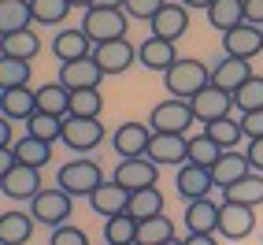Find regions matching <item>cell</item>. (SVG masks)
I'll return each instance as SVG.
<instances>
[{
  "instance_id": "ba28073f",
  "label": "cell",
  "mask_w": 263,
  "mask_h": 245,
  "mask_svg": "<svg viewBox=\"0 0 263 245\" xmlns=\"http://www.w3.org/2000/svg\"><path fill=\"white\" fill-rule=\"evenodd\" d=\"M93 63L104 71V78L122 75V71H130V67L137 63V45H130L126 38H119V41H104V45H93Z\"/></svg>"
},
{
  "instance_id": "d4e9b609",
  "label": "cell",
  "mask_w": 263,
  "mask_h": 245,
  "mask_svg": "<svg viewBox=\"0 0 263 245\" xmlns=\"http://www.w3.org/2000/svg\"><path fill=\"white\" fill-rule=\"evenodd\" d=\"M252 167H249V156L245 152H237V149H230V152H222L219 160L212 164V182L219 186V189H226V186H234L237 179H245Z\"/></svg>"
},
{
  "instance_id": "4fadbf2b",
  "label": "cell",
  "mask_w": 263,
  "mask_h": 245,
  "mask_svg": "<svg viewBox=\"0 0 263 245\" xmlns=\"http://www.w3.org/2000/svg\"><path fill=\"white\" fill-rule=\"evenodd\" d=\"M145 156L156 167H182L185 164V134H152Z\"/></svg>"
},
{
  "instance_id": "2e32d148",
  "label": "cell",
  "mask_w": 263,
  "mask_h": 245,
  "mask_svg": "<svg viewBox=\"0 0 263 245\" xmlns=\"http://www.w3.org/2000/svg\"><path fill=\"white\" fill-rule=\"evenodd\" d=\"M189 108H193V115H197V122H215V119H222V115H230V108H234V97L230 93H222V90H215V85H208V90H200L197 97L189 100Z\"/></svg>"
},
{
  "instance_id": "9c48e42d",
  "label": "cell",
  "mask_w": 263,
  "mask_h": 245,
  "mask_svg": "<svg viewBox=\"0 0 263 245\" xmlns=\"http://www.w3.org/2000/svg\"><path fill=\"white\" fill-rule=\"evenodd\" d=\"M259 52H263V30H259V26L241 23V26H234L230 33H222V56L252 63Z\"/></svg>"
},
{
  "instance_id": "f35d334b",
  "label": "cell",
  "mask_w": 263,
  "mask_h": 245,
  "mask_svg": "<svg viewBox=\"0 0 263 245\" xmlns=\"http://www.w3.org/2000/svg\"><path fill=\"white\" fill-rule=\"evenodd\" d=\"M100 112H104L100 90H78V93H71L67 115H74V119H100Z\"/></svg>"
},
{
  "instance_id": "9a60e30c",
  "label": "cell",
  "mask_w": 263,
  "mask_h": 245,
  "mask_svg": "<svg viewBox=\"0 0 263 245\" xmlns=\"http://www.w3.org/2000/svg\"><path fill=\"white\" fill-rule=\"evenodd\" d=\"M174 189L185 197V201H200V197H212V167H197V164H182L178 174H174Z\"/></svg>"
},
{
  "instance_id": "1f68e13d",
  "label": "cell",
  "mask_w": 263,
  "mask_h": 245,
  "mask_svg": "<svg viewBox=\"0 0 263 245\" xmlns=\"http://www.w3.org/2000/svg\"><path fill=\"white\" fill-rule=\"evenodd\" d=\"M204 134L212 137V142H215L222 152L237 149V145H241V137H245V130H241V119H234V115H222V119H215V122H208V127H204Z\"/></svg>"
},
{
  "instance_id": "7c38bea8",
  "label": "cell",
  "mask_w": 263,
  "mask_h": 245,
  "mask_svg": "<svg viewBox=\"0 0 263 245\" xmlns=\"http://www.w3.org/2000/svg\"><path fill=\"white\" fill-rule=\"evenodd\" d=\"M148 30H152V38H163V41H178L182 33L189 30V8H182L178 0H167V4L152 15V23H148Z\"/></svg>"
},
{
  "instance_id": "8d00e7d4",
  "label": "cell",
  "mask_w": 263,
  "mask_h": 245,
  "mask_svg": "<svg viewBox=\"0 0 263 245\" xmlns=\"http://www.w3.org/2000/svg\"><path fill=\"white\" fill-rule=\"evenodd\" d=\"M171 238H178V234H174V223L167 216H152V219L137 223V245H160Z\"/></svg>"
},
{
  "instance_id": "7bdbcfd3",
  "label": "cell",
  "mask_w": 263,
  "mask_h": 245,
  "mask_svg": "<svg viewBox=\"0 0 263 245\" xmlns=\"http://www.w3.org/2000/svg\"><path fill=\"white\" fill-rule=\"evenodd\" d=\"M48 245H89V238H85V231H82V226H74V223H63V226H56V231H52Z\"/></svg>"
},
{
  "instance_id": "cb8c5ba5",
  "label": "cell",
  "mask_w": 263,
  "mask_h": 245,
  "mask_svg": "<svg viewBox=\"0 0 263 245\" xmlns=\"http://www.w3.org/2000/svg\"><path fill=\"white\" fill-rule=\"evenodd\" d=\"M33 216L30 212H19V208H11V212H0V245H26L33 238Z\"/></svg>"
},
{
  "instance_id": "4316f807",
  "label": "cell",
  "mask_w": 263,
  "mask_h": 245,
  "mask_svg": "<svg viewBox=\"0 0 263 245\" xmlns=\"http://www.w3.org/2000/svg\"><path fill=\"white\" fill-rule=\"evenodd\" d=\"M126 216H134L137 223H141V219H152V216H163V194H160V186L134 189L130 201H126Z\"/></svg>"
},
{
  "instance_id": "8992f818",
  "label": "cell",
  "mask_w": 263,
  "mask_h": 245,
  "mask_svg": "<svg viewBox=\"0 0 263 245\" xmlns=\"http://www.w3.org/2000/svg\"><path fill=\"white\" fill-rule=\"evenodd\" d=\"M111 182L122 186V189H145V186H160V167H156L148 156H126V160L115 164V174Z\"/></svg>"
},
{
  "instance_id": "44dd1931",
  "label": "cell",
  "mask_w": 263,
  "mask_h": 245,
  "mask_svg": "<svg viewBox=\"0 0 263 245\" xmlns=\"http://www.w3.org/2000/svg\"><path fill=\"white\" fill-rule=\"evenodd\" d=\"M148 137H152V130L145 122H122V127H115V134H111V149L122 156V160H126V156H145Z\"/></svg>"
},
{
  "instance_id": "74e56055",
  "label": "cell",
  "mask_w": 263,
  "mask_h": 245,
  "mask_svg": "<svg viewBox=\"0 0 263 245\" xmlns=\"http://www.w3.org/2000/svg\"><path fill=\"white\" fill-rule=\"evenodd\" d=\"M71 15V4L67 0H30V19L37 26H56Z\"/></svg>"
},
{
  "instance_id": "f5cc1de1",
  "label": "cell",
  "mask_w": 263,
  "mask_h": 245,
  "mask_svg": "<svg viewBox=\"0 0 263 245\" xmlns=\"http://www.w3.org/2000/svg\"><path fill=\"white\" fill-rule=\"evenodd\" d=\"M67 4H71V8H93L97 0H67Z\"/></svg>"
},
{
  "instance_id": "d6a6232c",
  "label": "cell",
  "mask_w": 263,
  "mask_h": 245,
  "mask_svg": "<svg viewBox=\"0 0 263 245\" xmlns=\"http://www.w3.org/2000/svg\"><path fill=\"white\" fill-rule=\"evenodd\" d=\"M33 93H37V112L56 115V119H67V104H71V93H67L60 82H45L41 90H33Z\"/></svg>"
},
{
  "instance_id": "db71d44e",
  "label": "cell",
  "mask_w": 263,
  "mask_h": 245,
  "mask_svg": "<svg viewBox=\"0 0 263 245\" xmlns=\"http://www.w3.org/2000/svg\"><path fill=\"white\" fill-rule=\"evenodd\" d=\"M160 245H182V238H171V241H160Z\"/></svg>"
},
{
  "instance_id": "603a6c76",
  "label": "cell",
  "mask_w": 263,
  "mask_h": 245,
  "mask_svg": "<svg viewBox=\"0 0 263 245\" xmlns=\"http://www.w3.org/2000/svg\"><path fill=\"white\" fill-rule=\"evenodd\" d=\"M33 112H37V93H33L30 85L0 93V115H4L8 122H26Z\"/></svg>"
},
{
  "instance_id": "d590c367",
  "label": "cell",
  "mask_w": 263,
  "mask_h": 245,
  "mask_svg": "<svg viewBox=\"0 0 263 245\" xmlns=\"http://www.w3.org/2000/svg\"><path fill=\"white\" fill-rule=\"evenodd\" d=\"M30 75H33V67L26 60H11L0 52V93L4 90H19V85H30Z\"/></svg>"
},
{
  "instance_id": "f1b7e54d",
  "label": "cell",
  "mask_w": 263,
  "mask_h": 245,
  "mask_svg": "<svg viewBox=\"0 0 263 245\" xmlns=\"http://www.w3.org/2000/svg\"><path fill=\"white\" fill-rule=\"evenodd\" d=\"M0 52L11 60H26L33 63V56L41 52V38H37V30H19V33H11V38H0Z\"/></svg>"
},
{
  "instance_id": "484cf974",
  "label": "cell",
  "mask_w": 263,
  "mask_h": 245,
  "mask_svg": "<svg viewBox=\"0 0 263 245\" xmlns=\"http://www.w3.org/2000/svg\"><path fill=\"white\" fill-rule=\"evenodd\" d=\"M222 201H230V204H245V208L263 204V174L249 171L245 179H237L234 186H226V189H222Z\"/></svg>"
},
{
  "instance_id": "c3c4849f",
  "label": "cell",
  "mask_w": 263,
  "mask_h": 245,
  "mask_svg": "<svg viewBox=\"0 0 263 245\" xmlns=\"http://www.w3.org/2000/svg\"><path fill=\"white\" fill-rule=\"evenodd\" d=\"M182 245H219V238L215 234H185Z\"/></svg>"
},
{
  "instance_id": "ee69618b",
  "label": "cell",
  "mask_w": 263,
  "mask_h": 245,
  "mask_svg": "<svg viewBox=\"0 0 263 245\" xmlns=\"http://www.w3.org/2000/svg\"><path fill=\"white\" fill-rule=\"evenodd\" d=\"M241 130H245V137H263V108H256V112H245L241 115Z\"/></svg>"
},
{
  "instance_id": "11a10c76",
  "label": "cell",
  "mask_w": 263,
  "mask_h": 245,
  "mask_svg": "<svg viewBox=\"0 0 263 245\" xmlns=\"http://www.w3.org/2000/svg\"><path fill=\"white\" fill-rule=\"evenodd\" d=\"M259 245H263V238H259Z\"/></svg>"
},
{
  "instance_id": "ac0fdd59",
  "label": "cell",
  "mask_w": 263,
  "mask_h": 245,
  "mask_svg": "<svg viewBox=\"0 0 263 245\" xmlns=\"http://www.w3.org/2000/svg\"><path fill=\"white\" fill-rule=\"evenodd\" d=\"M52 56H56L60 63L89 60V56H93V41L82 33V26H74V30H60L56 38H52Z\"/></svg>"
},
{
  "instance_id": "30bf717a",
  "label": "cell",
  "mask_w": 263,
  "mask_h": 245,
  "mask_svg": "<svg viewBox=\"0 0 263 245\" xmlns=\"http://www.w3.org/2000/svg\"><path fill=\"white\" fill-rule=\"evenodd\" d=\"M252 231H256V208L230 204V201L219 204V234L226 241H245Z\"/></svg>"
},
{
  "instance_id": "7dc6e473",
  "label": "cell",
  "mask_w": 263,
  "mask_h": 245,
  "mask_svg": "<svg viewBox=\"0 0 263 245\" xmlns=\"http://www.w3.org/2000/svg\"><path fill=\"white\" fill-rule=\"evenodd\" d=\"M11 145H15V127L0 115V149H11Z\"/></svg>"
},
{
  "instance_id": "8fae6325",
  "label": "cell",
  "mask_w": 263,
  "mask_h": 245,
  "mask_svg": "<svg viewBox=\"0 0 263 245\" xmlns=\"http://www.w3.org/2000/svg\"><path fill=\"white\" fill-rule=\"evenodd\" d=\"M0 189H4V197H11V201H33V197L45 189V182H41V171H37V167L15 164V167L4 174Z\"/></svg>"
},
{
  "instance_id": "681fc988",
  "label": "cell",
  "mask_w": 263,
  "mask_h": 245,
  "mask_svg": "<svg viewBox=\"0 0 263 245\" xmlns=\"http://www.w3.org/2000/svg\"><path fill=\"white\" fill-rule=\"evenodd\" d=\"M15 167V152L11 149H0V182H4V174Z\"/></svg>"
},
{
  "instance_id": "ab89813d",
  "label": "cell",
  "mask_w": 263,
  "mask_h": 245,
  "mask_svg": "<svg viewBox=\"0 0 263 245\" xmlns=\"http://www.w3.org/2000/svg\"><path fill=\"white\" fill-rule=\"evenodd\" d=\"M26 134H30V137H37V142L56 145V142H60V134H63V119L45 115V112H33V115L26 119Z\"/></svg>"
},
{
  "instance_id": "ffe728a7",
  "label": "cell",
  "mask_w": 263,
  "mask_h": 245,
  "mask_svg": "<svg viewBox=\"0 0 263 245\" xmlns=\"http://www.w3.org/2000/svg\"><path fill=\"white\" fill-rule=\"evenodd\" d=\"M252 78V63H245V60H230V56H222L215 67H212V85L222 93H237L245 82Z\"/></svg>"
},
{
  "instance_id": "3957f363",
  "label": "cell",
  "mask_w": 263,
  "mask_h": 245,
  "mask_svg": "<svg viewBox=\"0 0 263 245\" xmlns=\"http://www.w3.org/2000/svg\"><path fill=\"white\" fill-rule=\"evenodd\" d=\"M104 182V171L97 160H85V156H78V160H67L56 174V186L63 189V194H71V197H85L89 201V194Z\"/></svg>"
},
{
  "instance_id": "5bb4252c",
  "label": "cell",
  "mask_w": 263,
  "mask_h": 245,
  "mask_svg": "<svg viewBox=\"0 0 263 245\" xmlns=\"http://www.w3.org/2000/svg\"><path fill=\"white\" fill-rule=\"evenodd\" d=\"M67 93H78V90H100V82H104V71L89 60H74V63H63L60 67V78H56Z\"/></svg>"
},
{
  "instance_id": "d6986e66",
  "label": "cell",
  "mask_w": 263,
  "mask_h": 245,
  "mask_svg": "<svg viewBox=\"0 0 263 245\" xmlns=\"http://www.w3.org/2000/svg\"><path fill=\"white\" fill-rule=\"evenodd\" d=\"M185 231L189 234H219V204L212 197L185 201Z\"/></svg>"
},
{
  "instance_id": "60d3db41",
  "label": "cell",
  "mask_w": 263,
  "mask_h": 245,
  "mask_svg": "<svg viewBox=\"0 0 263 245\" xmlns=\"http://www.w3.org/2000/svg\"><path fill=\"white\" fill-rule=\"evenodd\" d=\"M234 104L241 108V115H245V112H256V108H263V75H252L249 82H245L241 90L234 93Z\"/></svg>"
},
{
  "instance_id": "816d5d0a",
  "label": "cell",
  "mask_w": 263,
  "mask_h": 245,
  "mask_svg": "<svg viewBox=\"0 0 263 245\" xmlns=\"http://www.w3.org/2000/svg\"><path fill=\"white\" fill-rule=\"evenodd\" d=\"M122 4H126V0H97L93 8H122Z\"/></svg>"
},
{
  "instance_id": "83f0119b",
  "label": "cell",
  "mask_w": 263,
  "mask_h": 245,
  "mask_svg": "<svg viewBox=\"0 0 263 245\" xmlns=\"http://www.w3.org/2000/svg\"><path fill=\"white\" fill-rule=\"evenodd\" d=\"M30 0H0V38H11L19 30H30Z\"/></svg>"
},
{
  "instance_id": "7402d4cb",
  "label": "cell",
  "mask_w": 263,
  "mask_h": 245,
  "mask_svg": "<svg viewBox=\"0 0 263 245\" xmlns=\"http://www.w3.org/2000/svg\"><path fill=\"white\" fill-rule=\"evenodd\" d=\"M126 201H130V189H122V186H115L108 179H104L93 194H89V208H93L97 216H104V219L122 216V212H126Z\"/></svg>"
},
{
  "instance_id": "9f6ffc18",
  "label": "cell",
  "mask_w": 263,
  "mask_h": 245,
  "mask_svg": "<svg viewBox=\"0 0 263 245\" xmlns=\"http://www.w3.org/2000/svg\"><path fill=\"white\" fill-rule=\"evenodd\" d=\"M259 30H263V26H259Z\"/></svg>"
},
{
  "instance_id": "52a82bcc",
  "label": "cell",
  "mask_w": 263,
  "mask_h": 245,
  "mask_svg": "<svg viewBox=\"0 0 263 245\" xmlns=\"http://www.w3.org/2000/svg\"><path fill=\"white\" fill-rule=\"evenodd\" d=\"M104 127H100V119H74V115H67L63 119V134H60V142L71 149V152H93L97 145H104Z\"/></svg>"
},
{
  "instance_id": "7a4b0ae2",
  "label": "cell",
  "mask_w": 263,
  "mask_h": 245,
  "mask_svg": "<svg viewBox=\"0 0 263 245\" xmlns=\"http://www.w3.org/2000/svg\"><path fill=\"white\" fill-rule=\"evenodd\" d=\"M126 30H130V19H126V11H122V8H85L82 33L93 45L119 41V38H126Z\"/></svg>"
},
{
  "instance_id": "6da1fadb",
  "label": "cell",
  "mask_w": 263,
  "mask_h": 245,
  "mask_svg": "<svg viewBox=\"0 0 263 245\" xmlns=\"http://www.w3.org/2000/svg\"><path fill=\"white\" fill-rule=\"evenodd\" d=\"M163 85H167V93L174 100H193L200 90H208L212 85V67H204L200 60H174V67L163 75Z\"/></svg>"
},
{
  "instance_id": "bcb514c9",
  "label": "cell",
  "mask_w": 263,
  "mask_h": 245,
  "mask_svg": "<svg viewBox=\"0 0 263 245\" xmlns=\"http://www.w3.org/2000/svg\"><path fill=\"white\" fill-rule=\"evenodd\" d=\"M245 23L263 26V0H245Z\"/></svg>"
},
{
  "instance_id": "f907efd6",
  "label": "cell",
  "mask_w": 263,
  "mask_h": 245,
  "mask_svg": "<svg viewBox=\"0 0 263 245\" xmlns=\"http://www.w3.org/2000/svg\"><path fill=\"white\" fill-rule=\"evenodd\" d=\"M178 4H182V8H204V11H208L215 0H178Z\"/></svg>"
},
{
  "instance_id": "4dcf8cb0",
  "label": "cell",
  "mask_w": 263,
  "mask_h": 245,
  "mask_svg": "<svg viewBox=\"0 0 263 245\" xmlns=\"http://www.w3.org/2000/svg\"><path fill=\"white\" fill-rule=\"evenodd\" d=\"M208 23L219 33H230L234 26L245 23V0H215V4L208 8Z\"/></svg>"
},
{
  "instance_id": "836d02e7",
  "label": "cell",
  "mask_w": 263,
  "mask_h": 245,
  "mask_svg": "<svg viewBox=\"0 0 263 245\" xmlns=\"http://www.w3.org/2000/svg\"><path fill=\"white\" fill-rule=\"evenodd\" d=\"M222 156V149L212 142L208 134H197V137H185V164H197V167H212Z\"/></svg>"
},
{
  "instance_id": "f6af8a7d",
  "label": "cell",
  "mask_w": 263,
  "mask_h": 245,
  "mask_svg": "<svg viewBox=\"0 0 263 245\" xmlns=\"http://www.w3.org/2000/svg\"><path fill=\"white\" fill-rule=\"evenodd\" d=\"M245 156H249V167L256 174H263V137H252L249 149H245Z\"/></svg>"
},
{
  "instance_id": "e0dca14e",
  "label": "cell",
  "mask_w": 263,
  "mask_h": 245,
  "mask_svg": "<svg viewBox=\"0 0 263 245\" xmlns=\"http://www.w3.org/2000/svg\"><path fill=\"white\" fill-rule=\"evenodd\" d=\"M174 60H178V52H174V41H163V38H145L137 45V63L145 67V71H160L167 75Z\"/></svg>"
},
{
  "instance_id": "f546056e",
  "label": "cell",
  "mask_w": 263,
  "mask_h": 245,
  "mask_svg": "<svg viewBox=\"0 0 263 245\" xmlns=\"http://www.w3.org/2000/svg\"><path fill=\"white\" fill-rule=\"evenodd\" d=\"M11 152H15V164H26V167H37V171L52 160V145L48 142H37V137H30V134L15 137Z\"/></svg>"
},
{
  "instance_id": "e575fe53",
  "label": "cell",
  "mask_w": 263,
  "mask_h": 245,
  "mask_svg": "<svg viewBox=\"0 0 263 245\" xmlns=\"http://www.w3.org/2000/svg\"><path fill=\"white\" fill-rule=\"evenodd\" d=\"M104 241L108 245H137V219L126 212L104 219Z\"/></svg>"
},
{
  "instance_id": "b9f144b4",
  "label": "cell",
  "mask_w": 263,
  "mask_h": 245,
  "mask_svg": "<svg viewBox=\"0 0 263 245\" xmlns=\"http://www.w3.org/2000/svg\"><path fill=\"white\" fill-rule=\"evenodd\" d=\"M167 0H126L122 11H126V19H141V23H152V15L160 11Z\"/></svg>"
},
{
  "instance_id": "277c9868",
  "label": "cell",
  "mask_w": 263,
  "mask_h": 245,
  "mask_svg": "<svg viewBox=\"0 0 263 245\" xmlns=\"http://www.w3.org/2000/svg\"><path fill=\"white\" fill-rule=\"evenodd\" d=\"M71 212H74V197L71 194H63L60 186H45L37 197L30 201V216L33 223H45V226H63V223H71Z\"/></svg>"
},
{
  "instance_id": "5b68a950",
  "label": "cell",
  "mask_w": 263,
  "mask_h": 245,
  "mask_svg": "<svg viewBox=\"0 0 263 245\" xmlns=\"http://www.w3.org/2000/svg\"><path fill=\"white\" fill-rule=\"evenodd\" d=\"M193 122H197V115H193L189 100H174L167 97L163 104H156L152 115H148V130L152 134H185Z\"/></svg>"
}]
</instances>
